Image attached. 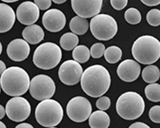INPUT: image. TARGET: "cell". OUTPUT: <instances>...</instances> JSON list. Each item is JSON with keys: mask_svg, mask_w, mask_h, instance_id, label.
Returning a JSON list of instances; mask_svg holds the SVG:
<instances>
[{"mask_svg": "<svg viewBox=\"0 0 160 128\" xmlns=\"http://www.w3.org/2000/svg\"><path fill=\"white\" fill-rule=\"evenodd\" d=\"M110 85V74L101 65L90 66L83 72L81 86L83 92L91 97L102 96L108 92Z\"/></svg>", "mask_w": 160, "mask_h": 128, "instance_id": "6da1fadb", "label": "cell"}, {"mask_svg": "<svg viewBox=\"0 0 160 128\" xmlns=\"http://www.w3.org/2000/svg\"><path fill=\"white\" fill-rule=\"evenodd\" d=\"M30 81L28 72L16 66L7 68L0 78V85L3 92L13 97L21 96L27 92Z\"/></svg>", "mask_w": 160, "mask_h": 128, "instance_id": "7a4b0ae2", "label": "cell"}, {"mask_svg": "<svg viewBox=\"0 0 160 128\" xmlns=\"http://www.w3.org/2000/svg\"><path fill=\"white\" fill-rule=\"evenodd\" d=\"M131 51L138 63L151 65L160 58V41L152 35L141 36L133 43Z\"/></svg>", "mask_w": 160, "mask_h": 128, "instance_id": "3957f363", "label": "cell"}, {"mask_svg": "<svg viewBox=\"0 0 160 128\" xmlns=\"http://www.w3.org/2000/svg\"><path fill=\"white\" fill-rule=\"evenodd\" d=\"M145 108L143 98L137 92L129 91L120 96L116 102L117 114L124 120H136L141 117Z\"/></svg>", "mask_w": 160, "mask_h": 128, "instance_id": "277c9868", "label": "cell"}, {"mask_svg": "<svg viewBox=\"0 0 160 128\" xmlns=\"http://www.w3.org/2000/svg\"><path fill=\"white\" fill-rule=\"evenodd\" d=\"M35 116L41 126L48 128L55 127L63 119V110L58 101L48 99L41 101L37 106Z\"/></svg>", "mask_w": 160, "mask_h": 128, "instance_id": "5b68a950", "label": "cell"}, {"mask_svg": "<svg viewBox=\"0 0 160 128\" xmlns=\"http://www.w3.org/2000/svg\"><path fill=\"white\" fill-rule=\"evenodd\" d=\"M62 57L60 47L55 43L48 42L41 44L35 50L33 62L39 69L51 70L58 65Z\"/></svg>", "mask_w": 160, "mask_h": 128, "instance_id": "8992f818", "label": "cell"}, {"mask_svg": "<svg viewBox=\"0 0 160 128\" xmlns=\"http://www.w3.org/2000/svg\"><path fill=\"white\" fill-rule=\"evenodd\" d=\"M90 28L93 36L98 40L106 41L112 39L116 35L118 32V25L112 16L99 14L92 18Z\"/></svg>", "mask_w": 160, "mask_h": 128, "instance_id": "52a82bcc", "label": "cell"}, {"mask_svg": "<svg viewBox=\"0 0 160 128\" xmlns=\"http://www.w3.org/2000/svg\"><path fill=\"white\" fill-rule=\"evenodd\" d=\"M30 93L37 101L51 99L56 91L55 81L50 76L46 74L35 76L30 81Z\"/></svg>", "mask_w": 160, "mask_h": 128, "instance_id": "ba28073f", "label": "cell"}, {"mask_svg": "<svg viewBox=\"0 0 160 128\" xmlns=\"http://www.w3.org/2000/svg\"><path fill=\"white\" fill-rule=\"evenodd\" d=\"M92 105L85 97L76 96L71 99L66 107L69 118L75 122L86 121L92 114Z\"/></svg>", "mask_w": 160, "mask_h": 128, "instance_id": "9c48e42d", "label": "cell"}, {"mask_svg": "<svg viewBox=\"0 0 160 128\" xmlns=\"http://www.w3.org/2000/svg\"><path fill=\"white\" fill-rule=\"evenodd\" d=\"M5 111L7 117L11 121L21 122L29 117L31 105L26 99L20 96L14 97L7 102Z\"/></svg>", "mask_w": 160, "mask_h": 128, "instance_id": "30bf717a", "label": "cell"}, {"mask_svg": "<svg viewBox=\"0 0 160 128\" xmlns=\"http://www.w3.org/2000/svg\"><path fill=\"white\" fill-rule=\"evenodd\" d=\"M83 68L79 63L73 60L64 62L58 70V76L62 83L65 85L72 86L81 81Z\"/></svg>", "mask_w": 160, "mask_h": 128, "instance_id": "8fae6325", "label": "cell"}, {"mask_svg": "<svg viewBox=\"0 0 160 128\" xmlns=\"http://www.w3.org/2000/svg\"><path fill=\"white\" fill-rule=\"evenodd\" d=\"M102 0H71V6L76 14L83 18H92L101 10Z\"/></svg>", "mask_w": 160, "mask_h": 128, "instance_id": "7c38bea8", "label": "cell"}, {"mask_svg": "<svg viewBox=\"0 0 160 128\" xmlns=\"http://www.w3.org/2000/svg\"><path fill=\"white\" fill-rule=\"evenodd\" d=\"M42 21L44 28L48 31L56 33L61 31L65 27L66 17L61 10L52 8L44 13Z\"/></svg>", "mask_w": 160, "mask_h": 128, "instance_id": "4fadbf2b", "label": "cell"}, {"mask_svg": "<svg viewBox=\"0 0 160 128\" xmlns=\"http://www.w3.org/2000/svg\"><path fill=\"white\" fill-rule=\"evenodd\" d=\"M18 20L22 24L30 26L34 24L40 16V10L37 5L30 1L24 2L17 8Z\"/></svg>", "mask_w": 160, "mask_h": 128, "instance_id": "5bb4252c", "label": "cell"}, {"mask_svg": "<svg viewBox=\"0 0 160 128\" xmlns=\"http://www.w3.org/2000/svg\"><path fill=\"white\" fill-rule=\"evenodd\" d=\"M117 72L121 80L130 83L138 78L141 72V67L135 60L126 59L119 64Z\"/></svg>", "mask_w": 160, "mask_h": 128, "instance_id": "9a60e30c", "label": "cell"}, {"mask_svg": "<svg viewBox=\"0 0 160 128\" xmlns=\"http://www.w3.org/2000/svg\"><path fill=\"white\" fill-rule=\"evenodd\" d=\"M30 53L29 44L22 38L12 41L8 45L7 53L8 57L14 62H22L27 58Z\"/></svg>", "mask_w": 160, "mask_h": 128, "instance_id": "2e32d148", "label": "cell"}, {"mask_svg": "<svg viewBox=\"0 0 160 128\" xmlns=\"http://www.w3.org/2000/svg\"><path fill=\"white\" fill-rule=\"evenodd\" d=\"M16 21L15 12L10 6L0 3V33L10 30Z\"/></svg>", "mask_w": 160, "mask_h": 128, "instance_id": "e0dca14e", "label": "cell"}, {"mask_svg": "<svg viewBox=\"0 0 160 128\" xmlns=\"http://www.w3.org/2000/svg\"><path fill=\"white\" fill-rule=\"evenodd\" d=\"M22 35L24 40L33 45L40 43L44 38L43 29L37 24H32L26 27L23 30Z\"/></svg>", "mask_w": 160, "mask_h": 128, "instance_id": "ac0fdd59", "label": "cell"}, {"mask_svg": "<svg viewBox=\"0 0 160 128\" xmlns=\"http://www.w3.org/2000/svg\"><path fill=\"white\" fill-rule=\"evenodd\" d=\"M88 123L91 128H108L110 125V117L104 111L97 110L90 115Z\"/></svg>", "mask_w": 160, "mask_h": 128, "instance_id": "d6986e66", "label": "cell"}, {"mask_svg": "<svg viewBox=\"0 0 160 128\" xmlns=\"http://www.w3.org/2000/svg\"><path fill=\"white\" fill-rule=\"evenodd\" d=\"M69 28L72 33L78 35H82L87 32L89 28V23L87 19L77 16L71 19Z\"/></svg>", "mask_w": 160, "mask_h": 128, "instance_id": "ffe728a7", "label": "cell"}, {"mask_svg": "<svg viewBox=\"0 0 160 128\" xmlns=\"http://www.w3.org/2000/svg\"><path fill=\"white\" fill-rule=\"evenodd\" d=\"M79 43L78 35L72 32L64 33L60 38V44L62 48L65 51H71L74 49Z\"/></svg>", "mask_w": 160, "mask_h": 128, "instance_id": "44dd1931", "label": "cell"}, {"mask_svg": "<svg viewBox=\"0 0 160 128\" xmlns=\"http://www.w3.org/2000/svg\"><path fill=\"white\" fill-rule=\"evenodd\" d=\"M142 76L146 83L149 84L156 83L160 78L159 69L156 66L149 65L143 69Z\"/></svg>", "mask_w": 160, "mask_h": 128, "instance_id": "7402d4cb", "label": "cell"}, {"mask_svg": "<svg viewBox=\"0 0 160 128\" xmlns=\"http://www.w3.org/2000/svg\"><path fill=\"white\" fill-rule=\"evenodd\" d=\"M122 56L121 49L116 46H112L106 49L104 57L106 62L111 64H114L121 60Z\"/></svg>", "mask_w": 160, "mask_h": 128, "instance_id": "603a6c76", "label": "cell"}, {"mask_svg": "<svg viewBox=\"0 0 160 128\" xmlns=\"http://www.w3.org/2000/svg\"><path fill=\"white\" fill-rule=\"evenodd\" d=\"M73 59L79 63H86L90 57V51L84 45L76 46L72 51Z\"/></svg>", "mask_w": 160, "mask_h": 128, "instance_id": "cb8c5ba5", "label": "cell"}, {"mask_svg": "<svg viewBox=\"0 0 160 128\" xmlns=\"http://www.w3.org/2000/svg\"><path fill=\"white\" fill-rule=\"evenodd\" d=\"M145 95L152 102H160V84L150 83L145 88Z\"/></svg>", "mask_w": 160, "mask_h": 128, "instance_id": "d4e9b609", "label": "cell"}, {"mask_svg": "<svg viewBox=\"0 0 160 128\" xmlns=\"http://www.w3.org/2000/svg\"><path fill=\"white\" fill-rule=\"evenodd\" d=\"M124 18L130 24H138L142 21L140 12L136 8H129L124 13Z\"/></svg>", "mask_w": 160, "mask_h": 128, "instance_id": "484cf974", "label": "cell"}, {"mask_svg": "<svg viewBox=\"0 0 160 128\" xmlns=\"http://www.w3.org/2000/svg\"><path fill=\"white\" fill-rule=\"evenodd\" d=\"M148 22L152 27H158L160 25V10L153 8L149 10L146 16Z\"/></svg>", "mask_w": 160, "mask_h": 128, "instance_id": "4316f807", "label": "cell"}, {"mask_svg": "<svg viewBox=\"0 0 160 128\" xmlns=\"http://www.w3.org/2000/svg\"><path fill=\"white\" fill-rule=\"evenodd\" d=\"M105 50V46L103 44H94L90 48V55L93 58H100L104 55Z\"/></svg>", "mask_w": 160, "mask_h": 128, "instance_id": "83f0119b", "label": "cell"}, {"mask_svg": "<svg viewBox=\"0 0 160 128\" xmlns=\"http://www.w3.org/2000/svg\"><path fill=\"white\" fill-rule=\"evenodd\" d=\"M111 106V100L107 96H101L96 101V107L102 111L109 109Z\"/></svg>", "mask_w": 160, "mask_h": 128, "instance_id": "f1b7e54d", "label": "cell"}, {"mask_svg": "<svg viewBox=\"0 0 160 128\" xmlns=\"http://www.w3.org/2000/svg\"><path fill=\"white\" fill-rule=\"evenodd\" d=\"M149 117L152 122L160 124V106L156 105L152 106L149 111Z\"/></svg>", "mask_w": 160, "mask_h": 128, "instance_id": "f546056e", "label": "cell"}, {"mask_svg": "<svg viewBox=\"0 0 160 128\" xmlns=\"http://www.w3.org/2000/svg\"><path fill=\"white\" fill-rule=\"evenodd\" d=\"M128 0H110V3L112 7L117 10L124 9L128 5Z\"/></svg>", "mask_w": 160, "mask_h": 128, "instance_id": "4dcf8cb0", "label": "cell"}, {"mask_svg": "<svg viewBox=\"0 0 160 128\" xmlns=\"http://www.w3.org/2000/svg\"><path fill=\"white\" fill-rule=\"evenodd\" d=\"M34 3L42 10H48L51 6V0H34Z\"/></svg>", "mask_w": 160, "mask_h": 128, "instance_id": "1f68e13d", "label": "cell"}, {"mask_svg": "<svg viewBox=\"0 0 160 128\" xmlns=\"http://www.w3.org/2000/svg\"><path fill=\"white\" fill-rule=\"evenodd\" d=\"M142 3L148 7H155L160 4V0H140Z\"/></svg>", "mask_w": 160, "mask_h": 128, "instance_id": "d6a6232c", "label": "cell"}, {"mask_svg": "<svg viewBox=\"0 0 160 128\" xmlns=\"http://www.w3.org/2000/svg\"><path fill=\"white\" fill-rule=\"evenodd\" d=\"M128 128H151L148 124H146L143 122H137L132 124Z\"/></svg>", "mask_w": 160, "mask_h": 128, "instance_id": "836d02e7", "label": "cell"}, {"mask_svg": "<svg viewBox=\"0 0 160 128\" xmlns=\"http://www.w3.org/2000/svg\"><path fill=\"white\" fill-rule=\"evenodd\" d=\"M15 128H34L32 125L28 123H21L18 125Z\"/></svg>", "mask_w": 160, "mask_h": 128, "instance_id": "e575fe53", "label": "cell"}, {"mask_svg": "<svg viewBox=\"0 0 160 128\" xmlns=\"http://www.w3.org/2000/svg\"><path fill=\"white\" fill-rule=\"evenodd\" d=\"M6 69L5 63L2 60H0V75H2Z\"/></svg>", "mask_w": 160, "mask_h": 128, "instance_id": "d590c367", "label": "cell"}, {"mask_svg": "<svg viewBox=\"0 0 160 128\" xmlns=\"http://www.w3.org/2000/svg\"><path fill=\"white\" fill-rule=\"evenodd\" d=\"M5 114H6V111L5 108L2 105H0V120L4 118V117L5 116Z\"/></svg>", "mask_w": 160, "mask_h": 128, "instance_id": "8d00e7d4", "label": "cell"}, {"mask_svg": "<svg viewBox=\"0 0 160 128\" xmlns=\"http://www.w3.org/2000/svg\"><path fill=\"white\" fill-rule=\"evenodd\" d=\"M51 1H52L56 4H62L68 1V0H51Z\"/></svg>", "mask_w": 160, "mask_h": 128, "instance_id": "74e56055", "label": "cell"}, {"mask_svg": "<svg viewBox=\"0 0 160 128\" xmlns=\"http://www.w3.org/2000/svg\"><path fill=\"white\" fill-rule=\"evenodd\" d=\"M1 1L5 3H15L19 1V0H1Z\"/></svg>", "mask_w": 160, "mask_h": 128, "instance_id": "f35d334b", "label": "cell"}, {"mask_svg": "<svg viewBox=\"0 0 160 128\" xmlns=\"http://www.w3.org/2000/svg\"><path fill=\"white\" fill-rule=\"evenodd\" d=\"M0 128H7L6 125L2 121H0Z\"/></svg>", "mask_w": 160, "mask_h": 128, "instance_id": "ab89813d", "label": "cell"}, {"mask_svg": "<svg viewBox=\"0 0 160 128\" xmlns=\"http://www.w3.org/2000/svg\"><path fill=\"white\" fill-rule=\"evenodd\" d=\"M2 51H3V46L1 43V42H0V55H1V54L2 53Z\"/></svg>", "mask_w": 160, "mask_h": 128, "instance_id": "60d3db41", "label": "cell"}, {"mask_svg": "<svg viewBox=\"0 0 160 128\" xmlns=\"http://www.w3.org/2000/svg\"><path fill=\"white\" fill-rule=\"evenodd\" d=\"M0 93H1V85H0Z\"/></svg>", "mask_w": 160, "mask_h": 128, "instance_id": "b9f144b4", "label": "cell"}, {"mask_svg": "<svg viewBox=\"0 0 160 128\" xmlns=\"http://www.w3.org/2000/svg\"><path fill=\"white\" fill-rule=\"evenodd\" d=\"M48 128H57V127H48Z\"/></svg>", "mask_w": 160, "mask_h": 128, "instance_id": "7bdbcfd3", "label": "cell"}]
</instances>
